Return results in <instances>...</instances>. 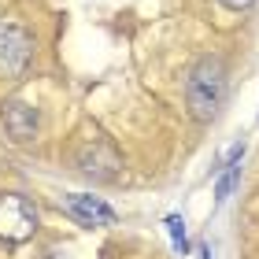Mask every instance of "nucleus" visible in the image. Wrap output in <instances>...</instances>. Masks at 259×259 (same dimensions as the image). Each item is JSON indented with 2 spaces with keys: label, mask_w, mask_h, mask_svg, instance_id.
<instances>
[{
  "label": "nucleus",
  "mask_w": 259,
  "mask_h": 259,
  "mask_svg": "<svg viewBox=\"0 0 259 259\" xmlns=\"http://www.w3.org/2000/svg\"><path fill=\"white\" fill-rule=\"evenodd\" d=\"M226 93H230V74H226V63L219 56H200L193 63L189 78H185V104H189V115L196 122H215L222 104H226Z\"/></svg>",
  "instance_id": "obj_1"
},
{
  "label": "nucleus",
  "mask_w": 259,
  "mask_h": 259,
  "mask_svg": "<svg viewBox=\"0 0 259 259\" xmlns=\"http://www.w3.org/2000/svg\"><path fill=\"white\" fill-rule=\"evenodd\" d=\"M33 63V33L15 19H0V78L19 81Z\"/></svg>",
  "instance_id": "obj_2"
},
{
  "label": "nucleus",
  "mask_w": 259,
  "mask_h": 259,
  "mask_svg": "<svg viewBox=\"0 0 259 259\" xmlns=\"http://www.w3.org/2000/svg\"><path fill=\"white\" fill-rule=\"evenodd\" d=\"M41 219H37V207L30 204L26 196L19 193H0V241L4 244H26L33 233H37Z\"/></svg>",
  "instance_id": "obj_3"
},
{
  "label": "nucleus",
  "mask_w": 259,
  "mask_h": 259,
  "mask_svg": "<svg viewBox=\"0 0 259 259\" xmlns=\"http://www.w3.org/2000/svg\"><path fill=\"white\" fill-rule=\"evenodd\" d=\"M74 163H78V170L85 174V178H93V182H115L122 174V156L115 152L111 141H104V137L85 141V145L78 148Z\"/></svg>",
  "instance_id": "obj_4"
},
{
  "label": "nucleus",
  "mask_w": 259,
  "mask_h": 259,
  "mask_svg": "<svg viewBox=\"0 0 259 259\" xmlns=\"http://www.w3.org/2000/svg\"><path fill=\"white\" fill-rule=\"evenodd\" d=\"M0 126H4L8 141H15V145H30V141L37 137V130H41L37 108L26 104V100H8L4 108H0Z\"/></svg>",
  "instance_id": "obj_5"
},
{
  "label": "nucleus",
  "mask_w": 259,
  "mask_h": 259,
  "mask_svg": "<svg viewBox=\"0 0 259 259\" xmlns=\"http://www.w3.org/2000/svg\"><path fill=\"white\" fill-rule=\"evenodd\" d=\"M60 207L78 226H115V222H119L111 204H104L100 196H89V193H70V196L60 200Z\"/></svg>",
  "instance_id": "obj_6"
},
{
  "label": "nucleus",
  "mask_w": 259,
  "mask_h": 259,
  "mask_svg": "<svg viewBox=\"0 0 259 259\" xmlns=\"http://www.w3.org/2000/svg\"><path fill=\"white\" fill-rule=\"evenodd\" d=\"M237 178H241V159H237V163H230V167H222L219 182H215V204H219V207L230 200V193H233V185H237Z\"/></svg>",
  "instance_id": "obj_7"
},
{
  "label": "nucleus",
  "mask_w": 259,
  "mask_h": 259,
  "mask_svg": "<svg viewBox=\"0 0 259 259\" xmlns=\"http://www.w3.org/2000/svg\"><path fill=\"white\" fill-rule=\"evenodd\" d=\"M167 233H170L174 248H178V252L185 255V248H189V241H185V219H182V215H167Z\"/></svg>",
  "instance_id": "obj_8"
},
{
  "label": "nucleus",
  "mask_w": 259,
  "mask_h": 259,
  "mask_svg": "<svg viewBox=\"0 0 259 259\" xmlns=\"http://www.w3.org/2000/svg\"><path fill=\"white\" fill-rule=\"evenodd\" d=\"M219 4L226 8V11H248V8L255 4V0H219Z\"/></svg>",
  "instance_id": "obj_9"
}]
</instances>
